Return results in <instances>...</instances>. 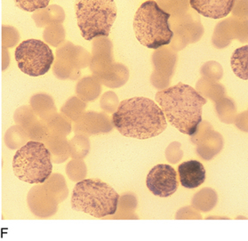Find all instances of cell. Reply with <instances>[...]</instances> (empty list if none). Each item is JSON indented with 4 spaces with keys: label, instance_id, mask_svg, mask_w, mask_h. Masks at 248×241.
Instances as JSON below:
<instances>
[{
    "label": "cell",
    "instance_id": "obj_1",
    "mask_svg": "<svg viewBox=\"0 0 248 241\" xmlns=\"http://www.w3.org/2000/svg\"><path fill=\"white\" fill-rule=\"evenodd\" d=\"M114 129L125 137L146 140L156 137L168 128L160 107L146 97H133L119 103L112 114Z\"/></svg>",
    "mask_w": 248,
    "mask_h": 241
},
{
    "label": "cell",
    "instance_id": "obj_2",
    "mask_svg": "<svg viewBox=\"0 0 248 241\" xmlns=\"http://www.w3.org/2000/svg\"><path fill=\"white\" fill-rule=\"evenodd\" d=\"M155 100L167 121L189 136L202 122V109L207 102L195 88L184 83L157 92Z\"/></svg>",
    "mask_w": 248,
    "mask_h": 241
},
{
    "label": "cell",
    "instance_id": "obj_3",
    "mask_svg": "<svg viewBox=\"0 0 248 241\" xmlns=\"http://www.w3.org/2000/svg\"><path fill=\"white\" fill-rule=\"evenodd\" d=\"M119 195L113 188L100 179H84L73 189L71 206L76 211L105 218L117 212Z\"/></svg>",
    "mask_w": 248,
    "mask_h": 241
},
{
    "label": "cell",
    "instance_id": "obj_4",
    "mask_svg": "<svg viewBox=\"0 0 248 241\" xmlns=\"http://www.w3.org/2000/svg\"><path fill=\"white\" fill-rule=\"evenodd\" d=\"M171 16L163 11L156 1H146L135 14L134 29L137 40L148 48H161L170 45L173 32L170 29Z\"/></svg>",
    "mask_w": 248,
    "mask_h": 241
},
{
    "label": "cell",
    "instance_id": "obj_5",
    "mask_svg": "<svg viewBox=\"0 0 248 241\" xmlns=\"http://www.w3.org/2000/svg\"><path fill=\"white\" fill-rule=\"evenodd\" d=\"M76 17L82 37L86 40L108 38L118 16L112 0L77 1Z\"/></svg>",
    "mask_w": 248,
    "mask_h": 241
},
{
    "label": "cell",
    "instance_id": "obj_6",
    "mask_svg": "<svg viewBox=\"0 0 248 241\" xmlns=\"http://www.w3.org/2000/svg\"><path fill=\"white\" fill-rule=\"evenodd\" d=\"M13 170L18 179L31 184H41L52 175L51 153L44 143L30 141L13 159Z\"/></svg>",
    "mask_w": 248,
    "mask_h": 241
},
{
    "label": "cell",
    "instance_id": "obj_7",
    "mask_svg": "<svg viewBox=\"0 0 248 241\" xmlns=\"http://www.w3.org/2000/svg\"><path fill=\"white\" fill-rule=\"evenodd\" d=\"M90 70L101 84L110 88H119L127 82L129 70L114 61L113 45L108 38H95L93 42Z\"/></svg>",
    "mask_w": 248,
    "mask_h": 241
},
{
    "label": "cell",
    "instance_id": "obj_8",
    "mask_svg": "<svg viewBox=\"0 0 248 241\" xmlns=\"http://www.w3.org/2000/svg\"><path fill=\"white\" fill-rule=\"evenodd\" d=\"M18 68L31 77L45 75L54 64L53 51L41 40L28 39L20 44L15 53Z\"/></svg>",
    "mask_w": 248,
    "mask_h": 241
},
{
    "label": "cell",
    "instance_id": "obj_9",
    "mask_svg": "<svg viewBox=\"0 0 248 241\" xmlns=\"http://www.w3.org/2000/svg\"><path fill=\"white\" fill-rule=\"evenodd\" d=\"M90 62L91 54L87 49L67 41L56 50L53 71L59 80H76L80 78L81 69L87 68Z\"/></svg>",
    "mask_w": 248,
    "mask_h": 241
},
{
    "label": "cell",
    "instance_id": "obj_10",
    "mask_svg": "<svg viewBox=\"0 0 248 241\" xmlns=\"http://www.w3.org/2000/svg\"><path fill=\"white\" fill-rule=\"evenodd\" d=\"M169 25L173 32L170 43L173 51L183 50L187 45L198 42L204 34L199 15L191 10L183 16L170 17Z\"/></svg>",
    "mask_w": 248,
    "mask_h": 241
},
{
    "label": "cell",
    "instance_id": "obj_11",
    "mask_svg": "<svg viewBox=\"0 0 248 241\" xmlns=\"http://www.w3.org/2000/svg\"><path fill=\"white\" fill-rule=\"evenodd\" d=\"M146 185L155 196L168 198L178 189L177 173L170 165H156L149 172L146 178Z\"/></svg>",
    "mask_w": 248,
    "mask_h": 241
},
{
    "label": "cell",
    "instance_id": "obj_12",
    "mask_svg": "<svg viewBox=\"0 0 248 241\" xmlns=\"http://www.w3.org/2000/svg\"><path fill=\"white\" fill-rule=\"evenodd\" d=\"M177 62V54L169 48H158L152 54L154 71L151 77V84L157 89L168 88L173 77Z\"/></svg>",
    "mask_w": 248,
    "mask_h": 241
},
{
    "label": "cell",
    "instance_id": "obj_13",
    "mask_svg": "<svg viewBox=\"0 0 248 241\" xmlns=\"http://www.w3.org/2000/svg\"><path fill=\"white\" fill-rule=\"evenodd\" d=\"M190 141L197 145L198 155L205 161L213 160L221 152L224 145L221 134L215 131L209 122L203 120L195 134L190 136Z\"/></svg>",
    "mask_w": 248,
    "mask_h": 241
},
{
    "label": "cell",
    "instance_id": "obj_14",
    "mask_svg": "<svg viewBox=\"0 0 248 241\" xmlns=\"http://www.w3.org/2000/svg\"><path fill=\"white\" fill-rule=\"evenodd\" d=\"M248 41V20L232 17L218 23L213 35V44L217 48L228 47L232 39Z\"/></svg>",
    "mask_w": 248,
    "mask_h": 241
},
{
    "label": "cell",
    "instance_id": "obj_15",
    "mask_svg": "<svg viewBox=\"0 0 248 241\" xmlns=\"http://www.w3.org/2000/svg\"><path fill=\"white\" fill-rule=\"evenodd\" d=\"M29 209L38 217H49L56 214L59 202L49 193L47 189L41 185H35L28 193Z\"/></svg>",
    "mask_w": 248,
    "mask_h": 241
},
{
    "label": "cell",
    "instance_id": "obj_16",
    "mask_svg": "<svg viewBox=\"0 0 248 241\" xmlns=\"http://www.w3.org/2000/svg\"><path fill=\"white\" fill-rule=\"evenodd\" d=\"M113 129V124L108 114L95 112L85 113L83 117L72 126V129L76 134H82L87 137L109 133Z\"/></svg>",
    "mask_w": 248,
    "mask_h": 241
},
{
    "label": "cell",
    "instance_id": "obj_17",
    "mask_svg": "<svg viewBox=\"0 0 248 241\" xmlns=\"http://www.w3.org/2000/svg\"><path fill=\"white\" fill-rule=\"evenodd\" d=\"M233 0H190V7L203 16L212 19H221L232 11Z\"/></svg>",
    "mask_w": 248,
    "mask_h": 241
},
{
    "label": "cell",
    "instance_id": "obj_18",
    "mask_svg": "<svg viewBox=\"0 0 248 241\" xmlns=\"http://www.w3.org/2000/svg\"><path fill=\"white\" fill-rule=\"evenodd\" d=\"M180 182L184 188L200 187L205 181V169L198 161H185L178 166Z\"/></svg>",
    "mask_w": 248,
    "mask_h": 241
},
{
    "label": "cell",
    "instance_id": "obj_19",
    "mask_svg": "<svg viewBox=\"0 0 248 241\" xmlns=\"http://www.w3.org/2000/svg\"><path fill=\"white\" fill-rule=\"evenodd\" d=\"M45 145L50 151L54 164L63 163L70 158V143L66 136L51 134Z\"/></svg>",
    "mask_w": 248,
    "mask_h": 241
},
{
    "label": "cell",
    "instance_id": "obj_20",
    "mask_svg": "<svg viewBox=\"0 0 248 241\" xmlns=\"http://www.w3.org/2000/svg\"><path fill=\"white\" fill-rule=\"evenodd\" d=\"M31 107L38 118L47 122L50 118L57 114L53 97L46 94L39 93L31 97Z\"/></svg>",
    "mask_w": 248,
    "mask_h": 241
},
{
    "label": "cell",
    "instance_id": "obj_21",
    "mask_svg": "<svg viewBox=\"0 0 248 241\" xmlns=\"http://www.w3.org/2000/svg\"><path fill=\"white\" fill-rule=\"evenodd\" d=\"M32 19L37 27H47L54 24H62L64 21L65 13L61 6L52 5L35 12Z\"/></svg>",
    "mask_w": 248,
    "mask_h": 241
},
{
    "label": "cell",
    "instance_id": "obj_22",
    "mask_svg": "<svg viewBox=\"0 0 248 241\" xmlns=\"http://www.w3.org/2000/svg\"><path fill=\"white\" fill-rule=\"evenodd\" d=\"M102 84L93 77H85L78 81L76 93L77 96L83 102H93L97 99L102 92Z\"/></svg>",
    "mask_w": 248,
    "mask_h": 241
},
{
    "label": "cell",
    "instance_id": "obj_23",
    "mask_svg": "<svg viewBox=\"0 0 248 241\" xmlns=\"http://www.w3.org/2000/svg\"><path fill=\"white\" fill-rule=\"evenodd\" d=\"M196 91L205 99L208 98L215 102L225 96L226 94L225 87L218 83V81L209 80L205 78H202L198 81Z\"/></svg>",
    "mask_w": 248,
    "mask_h": 241
},
{
    "label": "cell",
    "instance_id": "obj_24",
    "mask_svg": "<svg viewBox=\"0 0 248 241\" xmlns=\"http://www.w3.org/2000/svg\"><path fill=\"white\" fill-rule=\"evenodd\" d=\"M218 203L217 193L210 188H204L195 194L192 198V208L203 212H209Z\"/></svg>",
    "mask_w": 248,
    "mask_h": 241
},
{
    "label": "cell",
    "instance_id": "obj_25",
    "mask_svg": "<svg viewBox=\"0 0 248 241\" xmlns=\"http://www.w3.org/2000/svg\"><path fill=\"white\" fill-rule=\"evenodd\" d=\"M137 207V199L134 194H125L119 197L118 209L115 214L111 215V219H138L135 215Z\"/></svg>",
    "mask_w": 248,
    "mask_h": 241
},
{
    "label": "cell",
    "instance_id": "obj_26",
    "mask_svg": "<svg viewBox=\"0 0 248 241\" xmlns=\"http://www.w3.org/2000/svg\"><path fill=\"white\" fill-rule=\"evenodd\" d=\"M232 70L239 79L248 80V46L235 50L231 59Z\"/></svg>",
    "mask_w": 248,
    "mask_h": 241
},
{
    "label": "cell",
    "instance_id": "obj_27",
    "mask_svg": "<svg viewBox=\"0 0 248 241\" xmlns=\"http://www.w3.org/2000/svg\"><path fill=\"white\" fill-rule=\"evenodd\" d=\"M43 184L59 204L64 201L69 195V190L66 185L64 177L62 175L52 174Z\"/></svg>",
    "mask_w": 248,
    "mask_h": 241
},
{
    "label": "cell",
    "instance_id": "obj_28",
    "mask_svg": "<svg viewBox=\"0 0 248 241\" xmlns=\"http://www.w3.org/2000/svg\"><path fill=\"white\" fill-rule=\"evenodd\" d=\"M5 144L11 150H20L22 147L29 143L31 140L27 131L21 126H13L7 129L5 134Z\"/></svg>",
    "mask_w": 248,
    "mask_h": 241
},
{
    "label": "cell",
    "instance_id": "obj_29",
    "mask_svg": "<svg viewBox=\"0 0 248 241\" xmlns=\"http://www.w3.org/2000/svg\"><path fill=\"white\" fill-rule=\"evenodd\" d=\"M87 107V102H83L78 96H72L61 108V113L76 123L86 113Z\"/></svg>",
    "mask_w": 248,
    "mask_h": 241
},
{
    "label": "cell",
    "instance_id": "obj_30",
    "mask_svg": "<svg viewBox=\"0 0 248 241\" xmlns=\"http://www.w3.org/2000/svg\"><path fill=\"white\" fill-rule=\"evenodd\" d=\"M216 110L221 122L226 124L234 123V120L237 117V108L232 99L228 97H222L216 102Z\"/></svg>",
    "mask_w": 248,
    "mask_h": 241
},
{
    "label": "cell",
    "instance_id": "obj_31",
    "mask_svg": "<svg viewBox=\"0 0 248 241\" xmlns=\"http://www.w3.org/2000/svg\"><path fill=\"white\" fill-rule=\"evenodd\" d=\"M70 158L83 160L90 152V141L86 135L76 134L70 142Z\"/></svg>",
    "mask_w": 248,
    "mask_h": 241
},
{
    "label": "cell",
    "instance_id": "obj_32",
    "mask_svg": "<svg viewBox=\"0 0 248 241\" xmlns=\"http://www.w3.org/2000/svg\"><path fill=\"white\" fill-rule=\"evenodd\" d=\"M71 122L72 121H70L69 118H66L62 113H57L53 118H50L46 123L51 134L67 136L72 130Z\"/></svg>",
    "mask_w": 248,
    "mask_h": 241
},
{
    "label": "cell",
    "instance_id": "obj_33",
    "mask_svg": "<svg viewBox=\"0 0 248 241\" xmlns=\"http://www.w3.org/2000/svg\"><path fill=\"white\" fill-rule=\"evenodd\" d=\"M156 4L163 11L169 14L171 16H179L188 13L189 8V1L187 0H166V1H157Z\"/></svg>",
    "mask_w": 248,
    "mask_h": 241
},
{
    "label": "cell",
    "instance_id": "obj_34",
    "mask_svg": "<svg viewBox=\"0 0 248 241\" xmlns=\"http://www.w3.org/2000/svg\"><path fill=\"white\" fill-rule=\"evenodd\" d=\"M46 43L54 48H59L64 43L65 30L62 24L50 25L45 29L43 33Z\"/></svg>",
    "mask_w": 248,
    "mask_h": 241
},
{
    "label": "cell",
    "instance_id": "obj_35",
    "mask_svg": "<svg viewBox=\"0 0 248 241\" xmlns=\"http://www.w3.org/2000/svg\"><path fill=\"white\" fill-rule=\"evenodd\" d=\"M38 117L33 112L32 108L28 105H24L18 108L14 114V120L18 126L27 130L30 127L32 126L34 122L38 119Z\"/></svg>",
    "mask_w": 248,
    "mask_h": 241
},
{
    "label": "cell",
    "instance_id": "obj_36",
    "mask_svg": "<svg viewBox=\"0 0 248 241\" xmlns=\"http://www.w3.org/2000/svg\"><path fill=\"white\" fill-rule=\"evenodd\" d=\"M26 131L31 141L40 142L44 144L48 139L51 134L47 123L40 118H38L36 122H34L32 126L30 127Z\"/></svg>",
    "mask_w": 248,
    "mask_h": 241
},
{
    "label": "cell",
    "instance_id": "obj_37",
    "mask_svg": "<svg viewBox=\"0 0 248 241\" xmlns=\"http://www.w3.org/2000/svg\"><path fill=\"white\" fill-rule=\"evenodd\" d=\"M66 174L71 181L80 182L87 177V166L83 160L73 159L66 166Z\"/></svg>",
    "mask_w": 248,
    "mask_h": 241
},
{
    "label": "cell",
    "instance_id": "obj_38",
    "mask_svg": "<svg viewBox=\"0 0 248 241\" xmlns=\"http://www.w3.org/2000/svg\"><path fill=\"white\" fill-rule=\"evenodd\" d=\"M201 75L209 80L218 81L221 80L223 75V70L221 65L216 62H207L201 67Z\"/></svg>",
    "mask_w": 248,
    "mask_h": 241
},
{
    "label": "cell",
    "instance_id": "obj_39",
    "mask_svg": "<svg viewBox=\"0 0 248 241\" xmlns=\"http://www.w3.org/2000/svg\"><path fill=\"white\" fill-rule=\"evenodd\" d=\"M119 103V97L112 91L104 93L100 101L101 108L103 112L111 114H113L118 110Z\"/></svg>",
    "mask_w": 248,
    "mask_h": 241
},
{
    "label": "cell",
    "instance_id": "obj_40",
    "mask_svg": "<svg viewBox=\"0 0 248 241\" xmlns=\"http://www.w3.org/2000/svg\"><path fill=\"white\" fill-rule=\"evenodd\" d=\"M20 40V34L16 28L11 26L2 27V46L3 49L13 48Z\"/></svg>",
    "mask_w": 248,
    "mask_h": 241
},
{
    "label": "cell",
    "instance_id": "obj_41",
    "mask_svg": "<svg viewBox=\"0 0 248 241\" xmlns=\"http://www.w3.org/2000/svg\"><path fill=\"white\" fill-rule=\"evenodd\" d=\"M184 156V151L182 150V145L178 142L172 143L166 150V158L168 162L172 164H176L182 160Z\"/></svg>",
    "mask_w": 248,
    "mask_h": 241
},
{
    "label": "cell",
    "instance_id": "obj_42",
    "mask_svg": "<svg viewBox=\"0 0 248 241\" xmlns=\"http://www.w3.org/2000/svg\"><path fill=\"white\" fill-rule=\"evenodd\" d=\"M15 4L19 8L27 12H35L46 8L49 6V1H15Z\"/></svg>",
    "mask_w": 248,
    "mask_h": 241
},
{
    "label": "cell",
    "instance_id": "obj_43",
    "mask_svg": "<svg viewBox=\"0 0 248 241\" xmlns=\"http://www.w3.org/2000/svg\"><path fill=\"white\" fill-rule=\"evenodd\" d=\"M232 12L233 17L248 20V1H235Z\"/></svg>",
    "mask_w": 248,
    "mask_h": 241
},
{
    "label": "cell",
    "instance_id": "obj_44",
    "mask_svg": "<svg viewBox=\"0 0 248 241\" xmlns=\"http://www.w3.org/2000/svg\"><path fill=\"white\" fill-rule=\"evenodd\" d=\"M234 123L236 124L237 128L240 130L248 132V111L244 112L239 116L236 117Z\"/></svg>",
    "mask_w": 248,
    "mask_h": 241
}]
</instances>
